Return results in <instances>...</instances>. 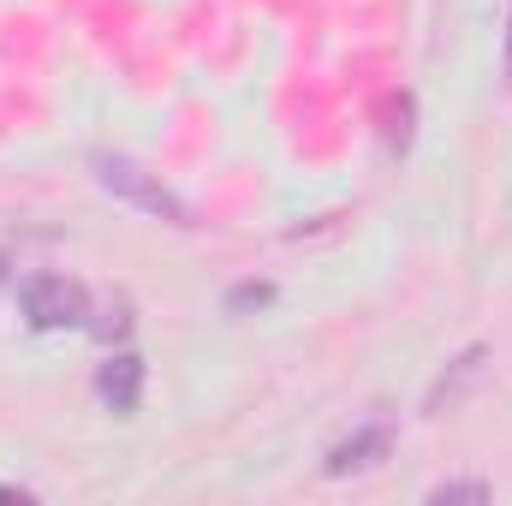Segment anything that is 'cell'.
<instances>
[{
    "instance_id": "cell-6",
    "label": "cell",
    "mask_w": 512,
    "mask_h": 506,
    "mask_svg": "<svg viewBox=\"0 0 512 506\" xmlns=\"http://www.w3.org/2000/svg\"><path fill=\"white\" fill-rule=\"evenodd\" d=\"M84 328H90L96 340H126V334H131V304H126V298H114V304H108L102 316H90Z\"/></svg>"
},
{
    "instance_id": "cell-9",
    "label": "cell",
    "mask_w": 512,
    "mask_h": 506,
    "mask_svg": "<svg viewBox=\"0 0 512 506\" xmlns=\"http://www.w3.org/2000/svg\"><path fill=\"white\" fill-rule=\"evenodd\" d=\"M501 72H507V84H512V6H507V36H501Z\"/></svg>"
},
{
    "instance_id": "cell-5",
    "label": "cell",
    "mask_w": 512,
    "mask_h": 506,
    "mask_svg": "<svg viewBox=\"0 0 512 506\" xmlns=\"http://www.w3.org/2000/svg\"><path fill=\"white\" fill-rule=\"evenodd\" d=\"M477 370H483V346H465V352L453 358V370H441V381L429 387V411L453 405V399H459V387H465V381L477 376Z\"/></svg>"
},
{
    "instance_id": "cell-1",
    "label": "cell",
    "mask_w": 512,
    "mask_h": 506,
    "mask_svg": "<svg viewBox=\"0 0 512 506\" xmlns=\"http://www.w3.org/2000/svg\"><path fill=\"white\" fill-rule=\"evenodd\" d=\"M96 185H102L108 197L131 203L137 215H155V221H167V227H191V203L173 197V191H167L149 167H137L131 155H96Z\"/></svg>"
},
{
    "instance_id": "cell-8",
    "label": "cell",
    "mask_w": 512,
    "mask_h": 506,
    "mask_svg": "<svg viewBox=\"0 0 512 506\" xmlns=\"http://www.w3.org/2000/svg\"><path fill=\"white\" fill-rule=\"evenodd\" d=\"M268 298H274V286H239L227 298V310H251V304H268Z\"/></svg>"
},
{
    "instance_id": "cell-4",
    "label": "cell",
    "mask_w": 512,
    "mask_h": 506,
    "mask_svg": "<svg viewBox=\"0 0 512 506\" xmlns=\"http://www.w3.org/2000/svg\"><path fill=\"white\" fill-rule=\"evenodd\" d=\"M96 399L114 411V417H131L143 405V358L137 352H114L102 370H96Z\"/></svg>"
},
{
    "instance_id": "cell-7",
    "label": "cell",
    "mask_w": 512,
    "mask_h": 506,
    "mask_svg": "<svg viewBox=\"0 0 512 506\" xmlns=\"http://www.w3.org/2000/svg\"><path fill=\"white\" fill-rule=\"evenodd\" d=\"M489 495H495V489H489L483 477H471V483H435V489H429V501H435V506H447V501H489Z\"/></svg>"
},
{
    "instance_id": "cell-2",
    "label": "cell",
    "mask_w": 512,
    "mask_h": 506,
    "mask_svg": "<svg viewBox=\"0 0 512 506\" xmlns=\"http://www.w3.org/2000/svg\"><path fill=\"white\" fill-rule=\"evenodd\" d=\"M18 316L36 334L84 328L90 322V292H84V280H66V274H24L18 280Z\"/></svg>"
},
{
    "instance_id": "cell-10",
    "label": "cell",
    "mask_w": 512,
    "mask_h": 506,
    "mask_svg": "<svg viewBox=\"0 0 512 506\" xmlns=\"http://www.w3.org/2000/svg\"><path fill=\"white\" fill-rule=\"evenodd\" d=\"M6 280H12V256L0 251V286H6Z\"/></svg>"
},
{
    "instance_id": "cell-3",
    "label": "cell",
    "mask_w": 512,
    "mask_h": 506,
    "mask_svg": "<svg viewBox=\"0 0 512 506\" xmlns=\"http://www.w3.org/2000/svg\"><path fill=\"white\" fill-rule=\"evenodd\" d=\"M387 447H393V429H387V423H358L346 441H334V447H328L322 471H328V477H358V471L382 465Z\"/></svg>"
}]
</instances>
